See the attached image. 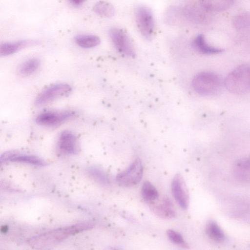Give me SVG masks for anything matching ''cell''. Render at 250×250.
<instances>
[{"mask_svg":"<svg viewBox=\"0 0 250 250\" xmlns=\"http://www.w3.org/2000/svg\"><path fill=\"white\" fill-rule=\"evenodd\" d=\"M93 226L90 223H82L60 228L35 236L27 242L33 248H43L61 242L70 236L90 229Z\"/></svg>","mask_w":250,"mask_h":250,"instance_id":"6da1fadb","label":"cell"},{"mask_svg":"<svg viewBox=\"0 0 250 250\" xmlns=\"http://www.w3.org/2000/svg\"><path fill=\"white\" fill-rule=\"evenodd\" d=\"M225 88L234 94H243L250 91V65L242 64L232 70L224 81Z\"/></svg>","mask_w":250,"mask_h":250,"instance_id":"7a4b0ae2","label":"cell"},{"mask_svg":"<svg viewBox=\"0 0 250 250\" xmlns=\"http://www.w3.org/2000/svg\"><path fill=\"white\" fill-rule=\"evenodd\" d=\"M222 82L220 77L212 72L204 71L197 74L192 81L194 91L203 96L217 94L221 89Z\"/></svg>","mask_w":250,"mask_h":250,"instance_id":"3957f363","label":"cell"},{"mask_svg":"<svg viewBox=\"0 0 250 250\" xmlns=\"http://www.w3.org/2000/svg\"><path fill=\"white\" fill-rule=\"evenodd\" d=\"M135 17L137 27L146 39L152 38L155 30V22L153 14L150 9L143 5L135 8Z\"/></svg>","mask_w":250,"mask_h":250,"instance_id":"277c9868","label":"cell"},{"mask_svg":"<svg viewBox=\"0 0 250 250\" xmlns=\"http://www.w3.org/2000/svg\"><path fill=\"white\" fill-rule=\"evenodd\" d=\"M143 171L142 161L139 158H137L127 169L117 175L116 180L122 186H133L141 181Z\"/></svg>","mask_w":250,"mask_h":250,"instance_id":"5b68a950","label":"cell"},{"mask_svg":"<svg viewBox=\"0 0 250 250\" xmlns=\"http://www.w3.org/2000/svg\"><path fill=\"white\" fill-rule=\"evenodd\" d=\"M109 36L116 49L121 53L130 57L135 56V51L126 33L118 28H112Z\"/></svg>","mask_w":250,"mask_h":250,"instance_id":"8992f818","label":"cell"},{"mask_svg":"<svg viewBox=\"0 0 250 250\" xmlns=\"http://www.w3.org/2000/svg\"><path fill=\"white\" fill-rule=\"evenodd\" d=\"M72 91L70 85L58 83L44 89L36 97L35 104L40 106L68 95Z\"/></svg>","mask_w":250,"mask_h":250,"instance_id":"52a82bcc","label":"cell"},{"mask_svg":"<svg viewBox=\"0 0 250 250\" xmlns=\"http://www.w3.org/2000/svg\"><path fill=\"white\" fill-rule=\"evenodd\" d=\"M75 115V112L72 110L44 112L38 115L36 122L41 125L56 126L73 118Z\"/></svg>","mask_w":250,"mask_h":250,"instance_id":"ba28073f","label":"cell"},{"mask_svg":"<svg viewBox=\"0 0 250 250\" xmlns=\"http://www.w3.org/2000/svg\"><path fill=\"white\" fill-rule=\"evenodd\" d=\"M171 191L176 202L183 209L188 208L189 203L188 189L183 176L176 174L172 180Z\"/></svg>","mask_w":250,"mask_h":250,"instance_id":"9c48e42d","label":"cell"},{"mask_svg":"<svg viewBox=\"0 0 250 250\" xmlns=\"http://www.w3.org/2000/svg\"><path fill=\"white\" fill-rule=\"evenodd\" d=\"M57 147L60 153L66 155L77 153L79 150L77 138L69 131H64L60 134Z\"/></svg>","mask_w":250,"mask_h":250,"instance_id":"30bf717a","label":"cell"},{"mask_svg":"<svg viewBox=\"0 0 250 250\" xmlns=\"http://www.w3.org/2000/svg\"><path fill=\"white\" fill-rule=\"evenodd\" d=\"M233 173L237 180L250 184V158H242L237 161L233 167Z\"/></svg>","mask_w":250,"mask_h":250,"instance_id":"8fae6325","label":"cell"},{"mask_svg":"<svg viewBox=\"0 0 250 250\" xmlns=\"http://www.w3.org/2000/svg\"><path fill=\"white\" fill-rule=\"evenodd\" d=\"M35 40H24L15 42H4L0 46V56H6L13 54L18 51L38 43Z\"/></svg>","mask_w":250,"mask_h":250,"instance_id":"7c38bea8","label":"cell"},{"mask_svg":"<svg viewBox=\"0 0 250 250\" xmlns=\"http://www.w3.org/2000/svg\"><path fill=\"white\" fill-rule=\"evenodd\" d=\"M151 208L156 215L163 218H173L176 214L170 200L167 197L158 204H152Z\"/></svg>","mask_w":250,"mask_h":250,"instance_id":"4fadbf2b","label":"cell"},{"mask_svg":"<svg viewBox=\"0 0 250 250\" xmlns=\"http://www.w3.org/2000/svg\"><path fill=\"white\" fill-rule=\"evenodd\" d=\"M3 161L24 163L40 166L46 165L44 161L37 157L15 152L4 153L1 157V161Z\"/></svg>","mask_w":250,"mask_h":250,"instance_id":"5bb4252c","label":"cell"},{"mask_svg":"<svg viewBox=\"0 0 250 250\" xmlns=\"http://www.w3.org/2000/svg\"><path fill=\"white\" fill-rule=\"evenodd\" d=\"M234 0H199L201 7L207 12H220L227 10Z\"/></svg>","mask_w":250,"mask_h":250,"instance_id":"9a60e30c","label":"cell"},{"mask_svg":"<svg viewBox=\"0 0 250 250\" xmlns=\"http://www.w3.org/2000/svg\"><path fill=\"white\" fill-rule=\"evenodd\" d=\"M192 46L198 53L204 55L216 54L223 51L222 48L209 45L203 34H199L194 39Z\"/></svg>","mask_w":250,"mask_h":250,"instance_id":"2e32d148","label":"cell"},{"mask_svg":"<svg viewBox=\"0 0 250 250\" xmlns=\"http://www.w3.org/2000/svg\"><path fill=\"white\" fill-rule=\"evenodd\" d=\"M205 232L208 237L217 243H222L226 239V235L218 224L214 220H208L205 226Z\"/></svg>","mask_w":250,"mask_h":250,"instance_id":"e0dca14e","label":"cell"},{"mask_svg":"<svg viewBox=\"0 0 250 250\" xmlns=\"http://www.w3.org/2000/svg\"><path fill=\"white\" fill-rule=\"evenodd\" d=\"M141 194L144 200L149 204L154 203L159 197V193L157 189L150 182L147 181L143 183Z\"/></svg>","mask_w":250,"mask_h":250,"instance_id":"ac0fdd59","label":"cell"},{"mask_svg":"<svg viewBox=\"0 0 250 250\" xmlns=\"http://www.w3.org/2000/svg\"><path fill=\"white\" fill-rule=\"evenodd\" d=\"M76 43L83 48H90L99 45L101 42L100 39L93 35H80L74 39Z\"/></svg>","mask_w":250,"mask_h":250,"instance_id":"d6986e66","label":"cell"},{"mask_svg":"<svg viewBox=\"0 0 250 250\" xmlns=\"http://www.w3.org/2000/svg\"><path fill=\"white\" fill-rule=\"evenodd\" d=\"M93 10L98 15L106 18L113 16L115 12L114 6L111 3L104 1L97 2L93 6Z\"/></svg>","mask_w":250,"mask_h":250,"instance_id":"ffe728a7","label":"cell"},{"mask_svg":"<svg viewBox=\"0 0 250 250\" xmlns=\"http://www.w3.org/2000/svg\"><path fill=\"white\" fill-rule=\"evenodd\" d=\"M40 65V61L37 58L29 59L21 63L18 71L23 76H28L34 73L39 68Z\"/></svg>","mask_w":250,"mask_h":250,"instance_id":"44dd1931","label":"cell"},{"mask_svg":"<svg viewBox=\"0 0 250 250\" xmlns=\"http://www.w3.org/2000/svg\"><path fill=\"white\" fill-rule=\"evenodd\" d=\"M234 27L240 30L250 27V12H244L235 16L233 19Z\"/></svg>","mask_w":250,"mask_h":250,"instance_id":"7402d4cb","label":"cell"},{"mask_svg":"<svg viewBox=\"0 0 250 250\" xmlns=\"http://www.w3.org/2000/svg\"><path fill=\"white\" fill-rule=\"evenodd\" d=\"M169 239L173 243L184 248L188 247V245L185 241L182 235L178 232L171 229L167 231Z\"/></svg>","mask_w":250,"mask_h":250,"instance_id":"603a6c76","label":"cell"},{"mask_svg":"<svg viewBox=\"0 0 250 250\" xmlns=\"http://www.w3.org/2000/svg\"><path fill=\"white\" fill-rule=\"evenodd\" d=\"M88 172L93 179L103 184H107L109 183V179L107 175L102 170L94 168L90 169Z\"/></svg>","mask_w":250,"mask_h":250,"instance_id":"cb8c5ba5","label":"cell"},{"mask_svg":"<svg viewBox=\"0 0 250 250\" xmlns=\"http://www.w3.org/2000/svg\"><path fill=\"white\" fill-rule=\"evenodd\" d=\"M74 5H80L84 2L86 0H68Z\"/></svg>","mask_w":250,"mask_h":250,"instance_id":"d4e9b609","label":"cell"},{"mask_svg":"<svg viewBox=\"0 0 250 250\" xmlns=\"http://www.w3.org/2000/svg\"><path fill=\"white\" fill-rule=\"evenodd\" d=\"M249 157L250 158V156Z\"/></svg>","mask_w":250,"mask_h":250,"instance_id":"484cf974","label":"cell"}]
</instances>
